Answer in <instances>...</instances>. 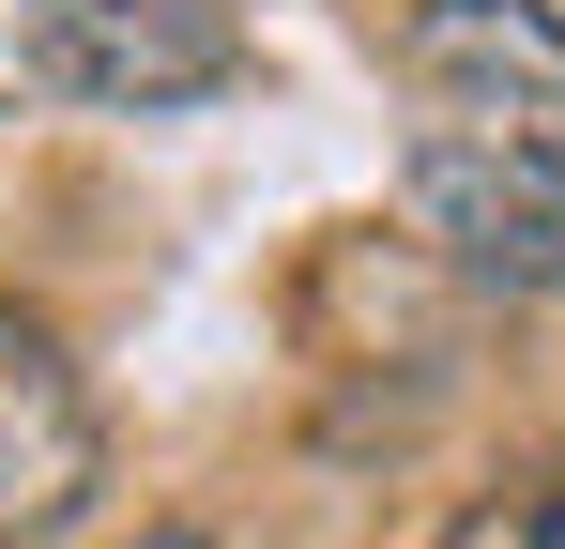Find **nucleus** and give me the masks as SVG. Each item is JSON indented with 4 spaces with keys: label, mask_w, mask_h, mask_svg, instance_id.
<instances>
[{
    "label": "nucleus",
    "mask_w": 565,
    "mask_h": 549,
    "mask_svg": "<svg viewBox=\"0 0 565 549\" xmlns=\"http://www.w3.org/2000/svg\"><path fill=\"white\" fill-rule=\"evenodd\" d=\"M413 214L489 290H565V15L551 0H413L397 31Z\"/></svg>",
    "instance_id": "obj_1"
},
{
    "label": "nucleus",
    "mask_w": 565,
    "mask_h": 549,
    "mask_svg": "<svg viewBox=\"0 0 565 549\" xmlns=\"http://www.w3.org/2000/svg\"><path fill=\"white\" fill-rule=\"evenodd\" d=\"M15 62L77 107H199L230 92V0H15Z\"/></svg>",
    "instance_id": "obj_2"
},
{
    "label": "nucleus",
    "mask_w": 565,
    "mask_h": 549,
    "mask_svg": "<svg viewBox=\"0 0 565 549\" xmlns=\"http://www.w3.org/2000/svg\"><path fill=\"white\" fill-rule=\"evenodd\" d=\"M93 381L62 366V336L31 305H0V549H46L77 504H93Z\"/></svg>",
    "instance_id": "obj_3"
},
{
    "label": "nucleus",
    "mask_w": 565,
    "mask_h": 549,
    "mask_svg": "<svg viewBox=\"0 0 565 549\" xmlns=\"http://www.w3.org/2000/svg\"><path fill=\"white\" fill-rule=\"evenodd\" d=\"M444 549H565V473H535V488H489V504H459V519H444Z\"/></svg>",
    "instance_id": "obj_4"
},
{
    "label": "nucleus",
    "mask_w": 565,
    "mask_h": 549,
    "mask_svg": "<svg viewBox=\"0 0 565 549\" xmlns=\"http://www.w3.org/2000/svg\"><path fill=\"white\" fill-rule=\"evenodd\" d=\"M138 549H214V535H138Z\"/></svg>",
    "instance_id": "obj_5"
}]
</instances>
